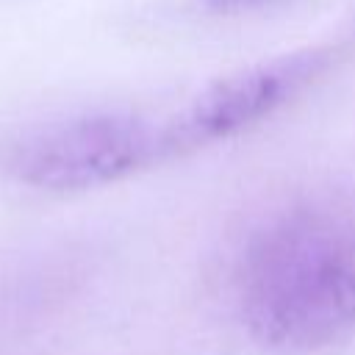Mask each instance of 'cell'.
<instances>
[{"label":"cell","instance_id":"cell-3","mask_svg":"<svg viewBox=\"0 0 355 355\" xmlns=\"http://www.w3.org/2000/svg\"><path fill=\"white\" fill-rule=\"evenodd\" d=\"M352 44L355 36H344L244 67L205 83L189 100L164 111L169 161L227 141L269 119L319 78H324L341 58H347Z\"/></svg>","mask_w":355,"mask_h":355},{"label":"cell","instance_id":"cell-1","mask_svg":"<svg viewBox=\"0 0 355 355\" xmlns=\"http://www.w3.org/2000/svg\"><path fill=\"white\" fill-rule=\"evenodd\" d=\"M233 302L266 349L297 355L355 330V191H311L266 211L230 269Z\"/></svg>","mask_w":355,"mask_h":355},{"label":"cell","instance_id":"cell-4","mask_svg":"<svg viewBox=\"0 0 355 355\" xmlns=\"http://www.w3.org/2000/svg\"><path fill=\"white\" fill-rule=\"evenodd\" d=\"M200 3L216 14H236V11H250L255 6H263L269 0H200Z\"/></svg>","mask_w":355,"mask_h":355},{"label":"cell","instance_id":"cell-2","mask_svg":"<svg viewBox=\"0 0 355 355\" xmlns=\"http://www.w3.org/2000/svg\"><path fill=\"white\" fill-rule=\"evenodd\" d=\"M166 161L161 111H78L0 139V175L39 191L100 189Z\"/></svg>","mask_w":355,"mask_h":355}]
</instances>
